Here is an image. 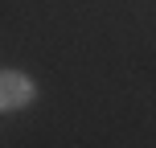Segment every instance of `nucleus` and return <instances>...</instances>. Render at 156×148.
Instances as JSON below:
<instances>
[{"instance_id": "f257e3e1", "label": "nucleus", "mask_w": 156, "mask_h": 148, "mask_svg": "<svg viewBox=\"0 0 156 148\" xmlns=\"http://www.w3.org/2000/svg\"><path fill=\"white\" fill-rule=\"evenodd\" d=\"M33 99H37V86H33L29 74H21V70H4L0 74V107L4 111H21Z\"/></svg>"}]
</instances>
